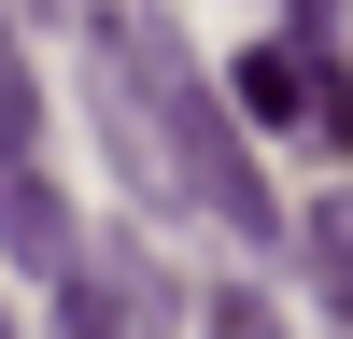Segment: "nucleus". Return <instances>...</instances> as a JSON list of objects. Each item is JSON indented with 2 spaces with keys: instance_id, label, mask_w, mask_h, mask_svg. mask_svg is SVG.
I'll list each match as a JSON object with an SVG mask.
<instances>
[{
  "instance_id": "nucleus-1",
  "label": "nucleus",
  "mask_w": 353,
  "mask_h": 339,
  "mask_svg": "<svg viewBox=\"0 0 353 339\" xmlns=\"http://www.w3.org/2000/svg\"><path fill=\"white\" fill-rule=\"evenodd\" d=\"M57 339H184V282L141 240H99L57 269Z\"/></svg>"
},
{
  "instance_id": "nucleus-2",
  "label": "nucleus",
  "mask_w": 353,
  "mask_h": 339,
  "mask_svg": "<svg viewBox=\"0 0 353 339\" xmlns=\"http://www.w3.org/2000/svg\"><path fill=\"white\" fill-rule=\"evenodd\" d=\"M0 254H14V269H71V254H85V226H71V198H57L43 184V170H0Z\"/></svg>"
},
{
  "instance_id": "nucleus-3",
  "label": "nucleus",
  "mask_w": 353,
  "mask_h": 339,
  "mask_svg": "<svg viewBox=\"0 0 353 339\" xmlns=\"http://www.w3.org/2000/svg\"><path fill=\"white\" fill-rule=\"evenodd\" d=\"M226 99H241L254 127H311V43H254L241 71H226Z\"/></svg>"
},
{
  "instance_id": "nucleus-4",
  "label": "nucleus",
  "mask_w": 353,
  "mask_h": 339,
  "mask_svg": "<svg viewBox=\"0 0 353 339\" xmlns=\"http://www.w3.org/2000/svg\"><path fill=\"white\" fill-rule=\"evenodd\" d=\"M0 170H43V85H28L14 14H0Z\"/></svg>"
},
{
  "instance_id": "nucleus-5",
  "label": "nucleus",
  "mask_w": 353,
  "mask_h": 339,
  "mask_svg": "<svg viewBox=\"0 0 353 339\" xmlns=\"http://www.w3.org/2000/svg\"><path fill=\"white\" fill-rule=\"evenodd\" d=\"M297 254L325 269V297L353 311V198H311V226H297Z\"/></svg>"
},
{
  "instance_id": "nucleus-6",
  "label": "nucleus",
  "mask_w": 353,
  "mask_h": 339,
  "mask_svg": "<svg viewBox=\"0 0 353 339\" xmlns=\"http://www.w3.org/2000/svg\"><path fill=\"white\" fill-rule=\"evenodd\" d=\"M311 141L353 156V71H339V56H311Z\"/></svg>"
},
{
  "instance_id": "nucleus-7",
  "label": "nucleus",
  "mask_w": 353,
  "mask_h": 339,
  "mask_svg": "<svg viewBox=\"0 0 353 339\" xmlns=\"http://www.w3.org/2000/svg\"><path fill=\"white\" fill-rule=\"evenodd\" d=\"M198 339H283V311H269V297H241V282H226V297H212V325H198Z\"/></svg>"
},
{
  "instance_id": "nucleus-8",
  "label": "nucleus",
  "mask_w": 353,
  "mask_h": 339,
  "mask_svg": "<svg viewBox=\"0 0 353 339\" xmlns=\"http://www.w3.org/2000/svg\"><path fill=\"white\" fill-rule=\"evenodd\" d=\"M28 14H57V0H28Z\"/></svg>"
}]
</instances>
